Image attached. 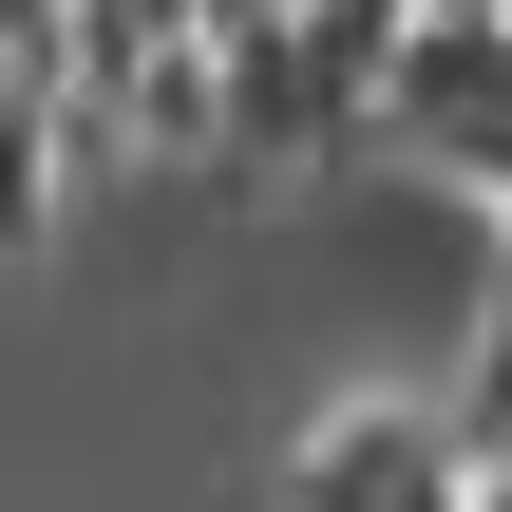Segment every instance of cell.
I'll return each mask as SVG.
<instances>
[{
	"mask_svg": "<svg viewBox=\"0 0 512 512\" xmlns=\"http://www.w3.org/2000/svg\"><path fill=\"white\" fill-rule=\"evenodd\" d=\"M19 228H38V114L0 95V247H19Z\"/></svg>",
	"mask_w": 512,
	"mask_h": 512,
	"instance_id": "1",
	"label": "cell"
}]
</instances>
